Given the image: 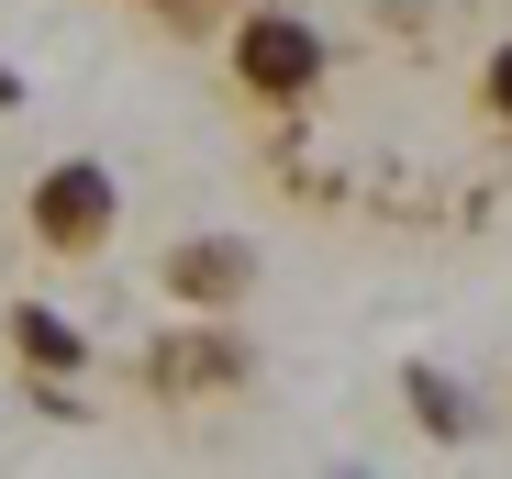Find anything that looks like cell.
Instances as JSON below:
<instances>
[{"instance_id":"ba28073f","label":"cell","mask_w":512,"mask_h":479,"mask_svg":"<svg viewBox=\"0 0 512 479\" xmlns=\"http://www.w3.org/2000/svg\"><path fill=\"white\" fill-rule=\"evenodd\" d=\"M479 112H490V123H501V134H512V45H501V56H490V67H479Z\"/></svg>"},{"instance_id":"3957f363","label":"cell","mask_w":512,"mask_h":479,"mask_svg":"<svg viewBox=\"0 0 512 479\" xmlns=\"http://www.w3.org/2000/svg\"><path fill=\"white\" fill-rule=\"evenodd\" d=\"M134 379H145V402H223V390L256 379V357H245V335L223 324V312H201V324L156 335V346L134 357Z\"/></svg>"},{"instance_id":"277c9868","label":"cell","mask_w":512,"mask_h":479,"mask_svg":"<svg viewBox=\"0 0 512 479\" xmlns=\"http://www.w3.org/2000/svg\"><path fill=\"white\" fill-rule=\"evenodd\" d=\"M156 301H179V312H245L256 301V246H245V234H179V246H156Z\"/></svg>"},{"instance_id":"5b68a950","label":"cell","mask_w":512,"mask_h":479,"mask_svg":"<svg viewBox=\"0 0 512 479\" xmlns=\"http://www.w3.org/2000/svg\"><path fill=\"white\" fill-rule=\"evenodd\" d=\"M0 335H12V357L45 368V379H78V368H90V335H78L56 301H12V312H0Z\"/></svg>"},{"instance_id":"52a82bcc","label":"cell","mask_w":512,"mask_h":479,"mask_svg":"<svg viewBox=\"0 0 512 479\" xmlns=\"http://www.w3.org/2000/svg\"><path fill=\"white\" fill-rule=\"evenodd\" d=\"M145 12H156V23H167V34H212V23H223V12H234V0H145Z\"/></svg>"},{"instance_id":"7a4b0ae2","label":"cell","mask_w":512,"mask_h":479,"mask_svg":"<svg viewBox=\"0 0 512 479\" xmlns=\"http://www.w3.org/2000/svg\"><path fill=\"white\" fill-rule=\"evenodd\" d=\"M23 234H34V257H112L123 179L101 168V156H45V168L23 179Z\"/></svg>"},{"instance_id":"8992f818","label":"cell","mask_w":512,"mask_h":479,"mask_svg":"<svg viewBox=\"0 0 512 479\" xmlns=\"http://www.w3.org/2000/svg\"><path fill=\"white\" fill-rule=\"evenodd\" d=\"M412 413H435V435H479V424H468V402H457L435 368H412Z\"/></svg>"},{"instance_id":"6da1fadb","label":"cell","mask_w":512,"mask_h":479,"mask_svg":"<svg viewBox=\"0 0 512 479\" xmlns=\"http://www.w3.org/2000/svg\"><path fill=\"white\" fill-rule=\"evenodd\" d=\"M223 78L256 112H301L334 78V34L312 12H290V0H245V12H223Z\"/></svg>"}]
</instances>
